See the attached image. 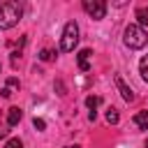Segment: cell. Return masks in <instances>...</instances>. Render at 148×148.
<instances>
[{
  "mask_svg": "<svg viewBox=\"0 0 148 148\" xmlns=\"http://www.w3.org/2000/svg\"><path fill=\"white\" fill-rule=\"evenodd\" d=\"M134 16L139 18V23H136V25H141V28H143V25H148V7H139V9L134 12Z\"/></svg>",
  "mask_w": 148,
  "mask_h": 148,
  "instance_id": "8",
  "label": "cell"
},
{
  "mask_svg": "<svg viewBox=\"0 0 148 148\" xmlns=\"http://www.w3.org/2000/svg\"><path fill=\"white\" fill-rule=\"evenodd\" d=\"M83 9H86V14H88L90 18L99 21V18H104V14H106V2H104V0H83Z\"/></svg>",
  "mask_w": 148,
  "mask_h": 148,
  "instance_id": "4",
  "label": "cell"
},
{
  "mask_svg": "<svg viewBox=\"0 0 148 148\" xmlns=\"http://www.w3.org/2000/svg\"><path fill=\"white\" fill-rule=\"evenodd\" d=\"M76 44H79V25H76V21H67V23H65V28H62L60 51L69 53V51H74V49H76Z\"/></svg>",
  "mask_w": 148,
  "mask_h": 148,
  "instance_id": "3",
  "label": "cell"
},
{
  "mask_svg": "<svg viewBox=\"0 0 148 148\" xmlns=\"http://www.w3.org/2000/svg\"><path fill=\"white\" fill-rule=\"evenodd\" d=\"M90 56H92V51H90V49H81V51H79V56H76V58H79V65H86Z\"/></svg>",
  "mask_w": 148,
  "mask_h": 148,
  "instance_id": "12",
  "label": "cell"
},
{
  "mask_svg": "<svg viewBox=\"0 0 148 148\" xmlns=\"http://www.w3.org/2000/svg\"><path fill=\"white\" fill-rule=\"evenodd\" d=\"M146 148H148V141H146Z\"/></svg>",
  "mask_w": 148,
  "mask_h": 148,
  "instance_id": "22",
  "label": "cell"
},
{
  "mask_svg": "<svg viewBox=\"0 0 148 148\" xmlns=\"http://www.w3.org/2000/svg\"><path fill=\"white\" fill-rule=\"evenodd\" d=\"M113 81H116V88H118L120 97H123L125 102H134V97H136V95H134V90L123 81V76H120V74H116V76H113Z\"/></svg>",
  "mask_w": 148,
  "mask_h": 148,
  "instance_id": "5",
  "label": "cell"
},
{
  "mask_svg": "<svg viewBox=\"0 0 148 148\" xmlns=\"http://www.w3.org/2000/svg\"><path fill=\"white\" fill-rule=\"evenodd\" d=\"M18 86H21V83H18V79H14V76H9V79H7V88H9V90H12V88H18Z\"/></svg>",
  "mask_w": 148,
  "mask_h": 148,
  "instance_id": "15",
  "label": "cell"
},
{
  "mask_svg": "<svg viewBox=\"0 0 148 148\" xmlns=\"http://www.w3.org/2000/svg\"><path fill=\"white\" fill-rule=\"evenodd\" d=\"M118 120H120V113H118L116 109H109V111H106V123H109V125H118Z\"/></svg>",
  "mask_w": 148,
  "mask_h": 148,
  "instance_id": "11",
  "label": "cell"
},
{
  "mask_svg": "<svg viewBox=\"0 0 148 148\" xmlns=\"http://www.w3.org/2000/svg\"><path fill=\"white\" fill-rule=\"evenodd\" d=\"M0 69H2V65H0Z\"/></svg>",
  "mask_w": 148,
  "mask_h": 148,
  "instance_id": "23",
  "label": "cell"
},
{
  "mask_svg": "<svg viewBox=\"0 0 148 148\" xmlns=\"http://www.w3.org/2000/svg\"><path fill=\"white\" fill-rule=\"evenodd\" d=\"M53 56H56V51H51V49H42L39 51V60H44V62L53 60Z\"/></svg>",
  "mask_w": 148,
  "mask_h": 148,
  "instance_id": "13",
  "label": "cell"
},
{
  "mask_svg": "<svg viewBox=\"0 0 148 148\" xmlns=\"http://www.w3.org/2000/svg\"><path fill=\"white\" fill-rule=\"evenodd\" d=\"M21 118H23V111H21L18 106H12L9 113H7V125H9V127H16V125L21 123Z\"/></svg>",
  "mask_w": 148,
  "mask_h": 148,
  "instance_id": "6",
  "label": "cell"
},
{
  "mask_svg": "<svg viewBox=\"0 0 148 148\" xmlns=\"http://www.w3.org/2000/svg\"><path fill=\"white\" fill-rule=\"evenodd\" d=\"M32 125H35V127H37V130H39V132H42V130H44V127H46V123H44V120H42V118H35V120H32Z\"/></svg>",
  "mask_w": 148,
  "mask_h": 148,
  "instance_id": "16",
  "label": "cell"
},
{
  "mask_svg": "<svg viewBox=\"0 0 148 148\" xmlns=\"http://www.w3.org/2000/svg\"><path fill=\"white\" fill-rule=\"evenodd\" d=\"M5 148H23V141H21V139H9V141L5 143Z\"/></svg>",
  "mask_w": 148,
  "mask_h": 148,
  "instance_id": "14",
  "label": "cell"
},
{
  "mask_svg": "<svg viewBox=\"0 0 148 148\" xmlns=\"http://www.w3.org/2000/svg\"><path fill=\"white\" fill-rule=\"evenodd\" d=\"M139 74H141V79L148 83V56H143V58L139 60Z\"/></svg>",
  "mask_w": 148,
  "mask_h": 148,
  "instance_id": "9",
  "label": "cell"
},
{
  "mask_svg": "<svg viewBox=\"0 0 148 148\" xmlns=\"http://www.w3.org/2000/svg\"><path fill=\"white\" fill-rule=\"evenodd\" d=\"M18 56H21L18 51H14V53H12V65H14V67H16V62H18Z\"/></svg>",
  "mask_w": 148,
  "mask_h": 148,
  "instance_id": "18",
  "label": "cell"
},
{
  "mask_svg": "<svg viewBox=\"0 0 148 148\" xmlns=\"http://www.w3.org/2000/svg\"><path fill=\"white\" fill-rule=\"evenodd\" d=\"M56 90H58V95H67V92H65V83H62V81H56Z\"/></svg>",
  "mask_w": 148,
  "mask_h": 148,
  "instance_id": "17",
  "label": "cell"
},
{
  "mask_svg": "<svg viewBox=\"0 0 148 148\" xmlns=\"http://www.w3.org/2000/svg\"><path fill=\"white\" fill-rule=\"evenodd\" d=\"M21 14H23V9H21L18 2H14V0L2 2V5H0V30L14 28V25L18 23V18H21Z\"/></svg>",
  "mask_w": 148,
  "mask_h": 148,
  "instance_id": "1",
  "label": "cell"
},
{
  "mask_svg": "<svg viewBox=\"0 0 148 148\" xmlns=\"http://www.w3.org/2000/svg\"><path fill=\"white\" fill-rule=\"evenodd\" d=\"M2 136H7V130H0V139H2Z\"/></svg>",
  "mask_w": 148,
  "mask_h": 148,
  "instance_id": "20",
  "label": "cell"
},
{
  "mask_svg": "<svg viewBox=\"0 0 148 148\" xmlns=\"http://www.w3.org/2000/svg\"><path fill=\"white\" fill-rule=\"evenodd\" d=\"M123 42H125V46H130V49H143V46L148 44V32H146L141 25L130 23V25L125 28V32H123Z\"/></svg>",
  "mask_w": 148,
  "mask_h": 148,
  "instance_id": "2",
  "label": "cell"
},
{
  "mask_svg": "<svg viewBox=\"0 0 148 148\" xmlns=\"http://www.w3.org/2000/svg\"><path fill=\"white\" fill-rule=\"evenodd\" d=\"M65 148H79V146H76V143H74V146H65Z\"/></svg>",
  "mask_w": 148,
  "mask_h": 148,
  "instance_id": "21",
  "label": "cell"
},
{
  "mask_svg": "<svg viewBox=\"0 0 148 148\" xmlns=\"http://www.w3.org/2000/svg\"><path fill=\"white\" fill-rule=\"evenodd\" d=\"M99 102H102V97H97V95H88V97H86V106H88L90 111H95V109L99 106Z\"/></svg>",
  "mask_w": 148,
  "mask_h": 148,
  "instance_id": "10",
  "label": "cell"
},
{
  "mask_svg": "<svg viewBox=\"0 0 148 148\" xmlns=\"http://www.w3.org/2000/svg\"><path fill=\"white\" fill-rule=\"evenodd\" d=\"M132 123H134L136 127H141V130H148V111H139V113H134Z\"/></svg>",
  "mask_w": 148,
  "mask_h": 148,
  "instance_id": "7",
  "label": "cell"
},
{
  "mask_svg": "<svg viewBox=\"0 0 148 148\" xmlns=\"http://www.w3.org/2000/svg\"><path fill=\"white\" fill-rule=\"evenodd\" d=\"M2 97H12V90H9V88H7V86H5V88H2Z\"/></svg>",
  "mask_w": 148,
  "mask_h": 148,
  "instance_id": "19",
  "label": "cell"
}]
</instances>
